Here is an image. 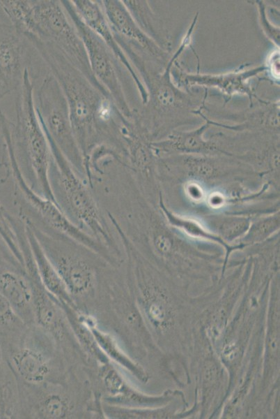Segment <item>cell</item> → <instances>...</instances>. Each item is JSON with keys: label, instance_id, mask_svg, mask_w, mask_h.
Returning <instances> with one entry per match:
<instances>
[{"label": "cell", "instance_id": "obj_1", "mask_svg": "<svg viewBox=\"0 0 280 419\" xmlns=\"http://www.w3.org/2000/svg\"><path fill=\"white\" fill-rule=\"evenodd\" d=\"M28 39L65 95L72 128L85 163L93 151L100 147L120 151L123 148L121 130L128 119L110 96L95 87L54 47L33 38Z\"/></svg>", "mask_w": 280, "mask_h": 419}, {"label": "cell", "instance_id": "obj_2", "mask_svg": "<svg viewBox=\"0 0 280 419\" xmlns=\"http://www.w3.org/2000/svg\"><path fill=\"white\" fill-rule=\"evenodd\" d=\"M123 198L127 238L146 258L169 267L193 269L209 266L221 254L185 237L171 226L158 207L127 172Z\"/></svg>", "mask_w": 280, "mask_h": 419}, {"label": "cell", "instance_id": "obj_3", "mask_svg": "<svg viewBox=\"0 0 280 419\" xmlns=\"http://www.w3.org/2000/svg\"><path fill=\"white\" fill-rule=\"evenodd\" d=\"M196 24L193 20L179 48L167 61L162 73H155L146 59L125 43L120 47L140 77L148 93V101L137 116L148 130L153 141L164 138L169 133L189 119V115L203 110L205 100L194 101V97L175 85L171 80V68L174 62L190 44L192 34Z\"/></svg>", "mask_w": 280, "mask_h": 419}, {"label": "cell", "instance_id": "obj_4", "mask_svg": "<svg viewBox=\"0 0 280 419\" xmlns=\"http://www.w3.org/2000/svg\"><path fill=\"white\" fill-rule=\"evenodd\" d=\"M0 8L16 29L28 38L54 47L109 95L93 75L84 43L61 1L0 0Z\"/></svg>", "mask_w": 280, "mask_h": 419}, {"label": "cell", "instance_id": "obj_5", "mask_svg": "<svg viewBox=\"0 0 280 419\" xmlns=\"http://www.w3.org/2000/svg\"><path fill=\"white\" fill-rule=\"evenodd\" d=\"M15 100L16 122L10 124L11 143L17 162L31 186L56 202L50 182L52 153L34 106V79L27 70ZM57 204V203H56Z\"/></svg>", "mask_w": 280, "mask_h": 419}, {"label": "cell", "instance_id": "obj_6", "mask_svg": "<svg viewBox=\"0 0 280 419\" xmlns=\"http://www.w3.org/2000/svg\"><path fill=\"white\" fill-rule=\"evenodd\" d=\"M161 183L199 182L208 191L232 192L243 188L259 189L265 181L247 163L226 155L171 154L157 158Z\"/></svg>", "mask_w": 280, "mask_h": 419}, {"label": "cell", "instance_id": "obj_7", "mask_svg": "<svg viewBox=\"0 0 280 419\" xmlns=\"http://www.w3.org/2000/svg\"><path fill=\"white\" fill-rule=\"evenodd\" d=\"M47 140L52 157L50 182L57 205L75 226L120 257L116 240L89 187L54 143Z\"/></svg>", "mask_w": 280, "mask_h": 419}, {"label": "cell", "instance_id": "obj_8", "mask_svg": "<svg viewBox=\"0 0 280 419\" xmlns=\"http://www.w3.org/2000/svg\"><path fill=\"white\" fill-rule=\"evenodd\" d=\"M6 152L17 193L22 197L31 212L36 214L35 218L38 219L39 224L31 222L33 224L81 244L111 265L118 263L119 258L116 255L75 226L55 202L42 196L31 186L20 170L10 144L6 146Z\"/></svg>", "mask_w": 280, "mask_h": 419}, {"label": "cell", "instance_id": "obj_9", "mask_svg": "<svg viewBox=\"0 0 280 419\" xmlns=\"http://www.w3.org/2000/svg\"><path fill=\"white\" fill-rule=\"evenodd\" d=\"M33 100L46 137L54 143L81 177H88L85 160L72 128L66 98L50 73L42 79L33 94Z\"/></svg>", "mask_w": 280, "mask_h": 419}, {"label": "cell", "instance_id": "obj_10", "mask_svg": "<svg viewBox=\"0 0 280 419\" xmlns=\"http://www.w3.org/2000/svg\"><path fill=\"white\" fill-rule=\"evenodd\" d=\"M26 223L72 295H82L93 286L96 272L88 258L93 251L66 237ZM95 253V252H94Z\"/></svg>", "mask_w": 280, "mask_h": 419}, {"label": "cell", "instance_id": "obj_11", "mask_svg": "<svg viewBox=\"0 0 280 419\" xmlns=\"http://www.w3.org/2000/svg\"><path fill=\"white\" fill-rule=\"evenodd\" d=\"M61 2L84 43L93 75L120 112L132 119L135 110L130 106L125 94L123 71L125 68L102 39L84 23L71 1Z\"/></svg>", "mask_w": 280, "mask_h": 419}, {"label": "cell", "instance_id": "obj_12", "mask_svg": "<svg viewBox=\"0 0 280 419\" xmlns=\"http://www.w3.org/2000/svg\"><path fill=\"white\" fill-rule=\"evenodd\" d=\"M39 64L45 63L27 37L0 21V101L20 89L26 71L37 78L33 69L40 73Z\"/></svg>", "mask_w": 280, "mask_h": 419}, {"label": "cell", "instance_id": "obj_13", "mask_svg": "<svg viewBox=\"0 0 280 419\" xmlns=\"http://www.w3.org/2000/svg\"><path fill=\"white\" fill-rule=\"evenodd\" d=\"M112 33L129 44L141 54L164 62L167 52L148 37L137 24L132 15L120 0L100 1Z\"/></svg>", "mask_w": 280, "mask_h": 419}, {"label": "cell", "instance_id": "obj_14", "mask_svg": "<svg viewBox=\"0 0 280 419\" xmlns=\"http://www.w3.org/2000/svg\"><path fill=\"white\" fill-rule=\"evenodd\" d=\"M71 2L84 23L102 39L128 72L140 94L142 104L145 105L148 98L146 87L116 42L100 0H72Z\"/></svg>", "mask_w": 280, "mask_h": 419}, {"label": "cell", "instance_id": "obj_15", "mask_svg": "<svg viewBox=\"0 0 280 419\" xmlns=\"http://www.w3.org/2000/svg\"><path fill=\"white\" fill-rule=\"evenodd\" d=\"M178 80L179 84L186 88L194 86L203 87H214L222 92L226 98H232L233 95H247L250 101L251 107L253 98L260 99L254 94L249 80L260 73L267 70L266 65L258 66L251 69L235 71L222 74L189 73L183 71L179 66Z\"/></svg>", "mask_w": 280, "mask_h": 419}, {"label": "cell", "instance_id": "obj_16", "mask_svg": "<svg viewBox=\"0 0 280 419\" xmlns=\"http://www.w3.org/2000/svg\"><path fill=\"white\" fill-rule=\"evenodd\" d=\"M211 125L205 122L191 131L174 130L164 138L152 142L157 158L171 154L224 155L212 138L206 140L205 132Z\"/></svg>", "mask_w": 280, "mask_h": 419}, {"label": "cell", "instance_id": "obj_17", "mask_svg": "<svg viewBox=\"0 0 280 419\" xmlns=\"http://www.w3.org/2000/svg\"><path fill=\"white\" fill-rule=\"evenodd\" d=\"M157 205L168 223L185 237L195 241L215 244L224 249L225 253L224 267L233 252L242 251L246 247L240 242L233 244L226 243L218 235L208 230L198 218L180 215L172 211L166 205L162 191L160 193Z\"/></svg>", "mask_w": 280, "mask_h": 419}, {"label": "cell", "instance_id": "obj_18", "mask_svg": "<svg viewBox=\"0 0 280 419\" xmlns=\"http://www.w3.org/2000/svg\"><path fill=\"white\" fill-rule=\"evenodd\" d=\"M31 286L33 309L38 323L57 338L63 335V323L55 297L42 284L36 267L26 272Z\"/></svg>", "mask_w": 280, "mask_h": 419}, {"label": "cell", "instance_id": "obj_19", "mask_svg": "<svg viewBox=\"0 0 280 419\" xmlns=\"http://www.w3.org/2000/svg\"><path fill=\"white\" fill-rule=\"evenodd\" d=\"M261 106L248 114L244 115V120L235 124H226L212 120L202 112L198 116L207 121L211 126H216L238 133H263L279 135V103L263 101Z\"/></svg>", "mask_w": 280, "mask_h": 419}, {"label": "cell", "instance_id": "obj_20", "mask_svg": "<svg viewBox=\"0 0 280 419\" xmlns=\"http://www.w3.org/2000/svg\"><path fill=\"white\" fill-rule=\"evenodd\" d=\"M23 222L27 241L42 284L61 304L72 306L71 295L58 272L47 256L30 226Z\"/></svg>", "mask_w": 280, "mask_h": 419}, {"label": "cell", "instance_id": "obj_21", "mask_svg": "<svg viewBox=\"0 0 280 419\" xmlns=\"http://www.w3.org/2000/svg\"><path fill=\"white\" fill-rule=\"evenodd\" d=\"M198 219L228 244L237 243L247 233L251 217L228 212H203Z\"/></svg>", "mask_w": 280, "mask_h": 419}, {"label": "cell", "instance_id": "obj_22", "mask_svg": "<svg viewBox=\"0 0 280 419\" xmlns=\"http://www.w3.org/2000/svg\"><path fill=\"white\" fill-rule=\"evenodd\" d=\"M0 293L8 301L17 316L33 307L29 281L15 271L0 267Z\"/></svg>", "mask_w": 280, "mask_h": 419}, {"label": "cell", "instance_id": "obj_23", "mask_svg": "<svg viewBox=\"0 0 280 419\" xmlns=\"http://www.w3.org/2000/svg\"><path fill=\"white\" fill-rule=\"evenodd\" d=\"M11 360L15 370L28 383H39L49 374V369L46 360L34 350L20 349L12 355Z\"/></svg>", "mask_w": 280, "mask_h": 419}, {"label": "cell", "instance_id": "obj_24", "mask_svg": "<svg viewBox=\"0 0 280 419\" xmlns=\"http://www.w3.org/2000/svg\"><path fill=\"white\" fill-rule=\"evenodd\" d=\"M123 3L140 29L163 50L167 52V42L160 34V25L157 22L147 1L123 0Z\"/></svg>", "mask_w": 280, "mask_h": 419}, {"label": "cell", "instance_id": "obj_25", "mask_svg": "<svg viewBox=\"0 0 280 419\" xmlns=\"http://www.w3.org/2000/svg\"><path fill=\"white\" fill-rule=\"evenodd\" d=\"M279 211L252 217L247 233L238 242L246 247L263 242L279 233Z\"/></svg>", "mask_w": 280, "mask_h": 419}, {"label": "cell", "instance_id": "obj_26", "mask_svg": "<svg viewBox=\"0 0 280 419\" xmlns=\"http://www.w3.org/2000/svg\"><path fill=\"white\" fill-rule=\"evenodd\" d=\"M88 323L98 345L108 359L113 360V361L128 368L131 371H137L134 365L123 353L111 335L96 328L93 322L89 323L88 320Z\"/></svg>", "mask_w": 280, "mask_h": 419}, {"label": "cell", "instance_id": "obj_27", "mask_svg": "<svg viewBox=\"0 0 280 419\" xmlns=\"http://www.w3.org/2000/svg\"><path fill=\"white\" fill-rule=\"evenodd\" d=\"M39 413L44 418H65L70 412L68 401L58 394H51L42 400L39 405Z\"/></svg>", "mask_w": 280, "mask_h": 419}, {"label": "cell", "instance_id": "obj_28", "mask_svg": "<svg viewBox=\"0 0 280 419\" xmlns=\"http://www.w3.org/2000/svg\"><path fill=\"white\" fill-rule=\"evenodd\" d=\"M261 27L267 37H268L277 46L279 47V28L274 27L268 20L266 15L265 6L263 1H256Z\"/></svg>", "mask_w": 280, "mask_h": 419}, {"label": "cell", "instance_id": "obj_29", "mask_svg": "<svg viewBox=\"0 0 280 419\" xmlns=\"http://www.w3.org/2000/svg\"><path fill=\"white\" fill-rule=\"evenodd\" d=\"M10 265L13 267L17 266L24 271L23 267L16 258L10 247L0 233V267L12 270Z\"/></svg>", "mask_w": 280, "mask_h": 419}, {"label": "cell", "instance_id": "obj_30", "mask_svg": "<svg viewBox=\"0 0 280 419\" xmlns=\"http://www.w3.org/2000/svg\"><path fill=\"white\" fill-rule=\"evenodd\" d=\"M16 318L17 314L13 307L0 293V326L7 327L13 325Z\"/></svg>", "mask_w": 280, "mask_h": 419}, {"label": "cell", "instance_id": "obj_31", "mask_svg": "<svg viewBox=\"0 0 280 419\" xmlns=\"http://www.w3.org/2000/svg\"><path fill=\"white\" fill-rule=\"evenodd\" d=\"M0 233L3 235L8 246L13 249L15 247V235L10 226L0 219Z\"/></svg>", "mask_w": 280, "mask_h": 419}, {"label": "cell", "instance_id": "obj_32", "mask_svg": "<svg viewBox=\"0 0 280 419\" xmlns=\"http://www.w3.org/2000/svg\"><path fill=\"white\" fill-rule=\"evenodd\" d=\"M268 64L269 66H267V70H270L272 75L279 80V50H277L275 52L272 53L271 59Z\"/></svg>", "mask_w": 280, "mask_h": 419}]
</instances>
